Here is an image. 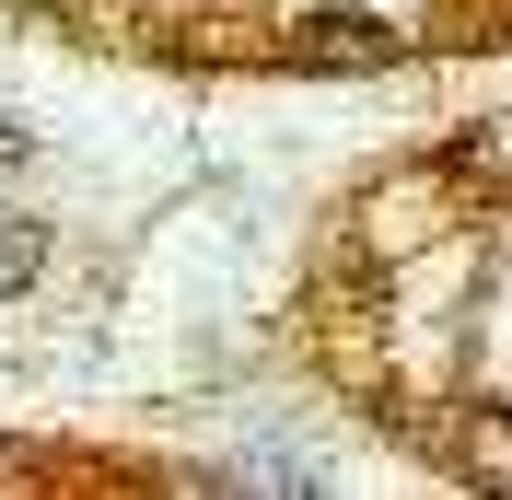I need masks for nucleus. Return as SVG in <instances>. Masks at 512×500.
<instances>
[{
  "mask_svg": "<svg viewBox=\"0 0 512 500\" xmlns=\"http://www.w3.org/2000/svg\"><path fill=\"white\" fill-rule=\"evenodd\" d=\"M291 47L326 59V70H384V59H408V35H396V24H361V12H303Z\"/></svg>",
  "mask_w": 512,
  "mask_h": 500,
  "instance_id": "1",
  "label": "nucleus"
},
{
  "mask_svg": "<svg viewBox=\"0 0 512 500\" xmlns=\"http://www.w3.org/2000/svg\"><path fill=\"white\" fill-rule=\"evenodd\" d=\"M35 256H47V233H35V221H0V291H24Z\"/></svg>",
  "mask_w": 512,
  "mask_h": 500,
  "instance_id": "2",
  "label": "nucleus"
},
{
  "mask_svg": "<svg viewBox=\"0 0 512 500\" xmlns=\"http://www.w3.org/2000/svg\"><path fill=\"white\" fill-rule=\"evenodd\" d=\"M12 163H24V128H12V117H0V175H12Z\"/></svg>",
  "mask_w": 512,
  "mask_h": 500,
  "instance_id": "3",
  "label": "nucleus"
}]
</instances>
